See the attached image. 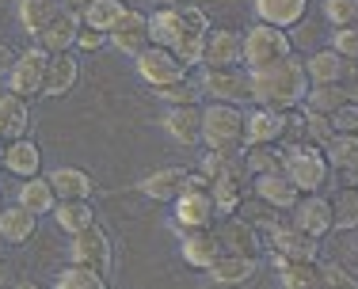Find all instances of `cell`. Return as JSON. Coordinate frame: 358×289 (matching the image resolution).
Segmentation results:
<instances>
[{
  "instance_id": "54",
  "label": "cell",
  "mask_w": 358,
  "mask_h": 289,
  "mask_svg": "<svg viewBox=\"0 0 358 289\" xmlns=\"http://www.w3.org/2000/svg\"><path fill=\"white\" fill-rule=\"evenodd\" d=\"M0 164H4V141H0Z\"/></svg>"
},
{
  "instance_id": "17",
  "label": "cell",
  "mask_w": 358,
  "mask_h": 289,
  "mask_svg": "<svg viewBox=\"0 0 358 289\" xmlns=\"http://www.w3.org/2000/svg\"><path fill=\"white\" fill-rule=\"evenodd\" d=\"M76 27H80V15H73V12H65V8H57V12L38 27L35 46L46 50V54H62V50H73Z\"/></svg>"
},
{
  "instance_id": "7",
  "label": "cell",
  "mask_w": 358,
  "mask_h": 289,
  "mask_svg": "<svg viewBox=\"0 0 358 289\" xmlns=\"http://www.w3.org/2000/svg\"><path fill=\"white\" fill-rule=\"evenodd\" d=\"M69 262L88 267V270H99V274H110V262H115L110 236L99 225H88L84 232H73L69 236Z\"/></svg>"
},
{
  "instance_id": "2",
  "label": "cell",
  "mask_w": 358,
  "mask_h": 289,
  "mask_svg": "<svg viewBox=\"0 0 358 289\" xmlns=\"http://www.w3.org/2000/svg\"><path fill=\"white\" fill-rule=\"evenodd\" d=\"M294 54V38L282 27H271V23H252V31H241V65L248 73L278 65Z\"/></svg>"
},
{
  "instance_id": "11",
  "label": "cell",
  "mask_w": 358,
  "mask_h": 289,
  "mask_svg": "<svg viewBox=\"0 0 358 289\" xmlns=\"http://www.w3.org/2000/svg\"><path fill=\"white\" fill-rule=\"evenodd\" d=\"M286 221L297 228V232L313 236V240H324V236L331 232V202L320 198V194H301V198L289 206Z\"/></svg>"
},
{
  "instance_id": "9",
  "label": "cell",
  "mask_w": 358,
  "mask_h": 289,
  "mask_svg": "<svg viewBox=\"0 0 358 289\" xmlns=\"http://www.w3.org/2000/svg\"><path fill=\"white\" fill-rule=\"evenodd\" d=\"M134 69L149 88H164V84H176L187 76V65L179 61L168 46H145L138 57H134Z\"/></svg>"
},
{
  "instance_id": "35",
  "label": "cell",
  "mask_w": 358,
  "mask_h": 289,
  "mask_svg": "<svg viewBox=\"0 0 358 289\" xmlns=\"http://www.w3.org/2000/svg\"><path fill=\"white\" fill-rule=\"evenodd\" d=\"M324 160H328V168L336 172V168H358V133H331L328 141L320 144Z\"/></svg>"
},
{
  "instance_id": "19",
  "label": "cell",
  "mask_w": 358,
  "mask_h": 289,
  "mask_svg": "<svg viewBox=\"0 0 358 289\" xmlns=\"http://www.w3.org/2000/svg\"><path fill=\"white\" fill-rule=\"evenodd\" d=\"M164 130H168V138H172L176 144H183V149L202 144V107L199 103H191V107H168Z\"/></svg>"
},
{
  "instance_id": "25",
  "label": "cell",
  "mask_w": 358,
  "mask_h": 289,
  "mask_svg": "<svg viewBox=\"0 0 358 289\" xmlns=\"http://www.w3.org/2000/svg\"><path fill=\"white\" fill-rule=\"evenodd\" d=\"M255 270H259V259H255V255H229L225 251L206 274L214 286H244L255 278Z\"/></svg>"
},
{
  "instance_id": "43",
  "label": "cell",
  "mask_w": 358,
  "mask_h": 289,
  "mask_svg": "<svg viewBox=\"0 0 358 289\" xmlns=\"http://www.w3.org/2000/svg\"><path fill=\"white\" fill-rule=\"evenodd\" d=\"M317 274H320V289H358L355 267H347L343 259H336V262H317Z\"/></svg>"
},
{
  "instance_id": "28",
  "label": "cell",
  "mask_w": 358,
  "mask_h": 289,
  "mask_svg": "<svg viewBox=\"0 0 358 289\" xmlns=\"http://www.w3.org/2000/svg\"><path fill=\"white\" fill-rule=\"evenodd\" d=\"M241 156L252 179L255 175H275L286 168V144H244Z\"/></svg>"
},
{
  "instance_id": "21",
  "label": "cell",
  "mask_w": 358,
  "mask_h": 289,
  "mask_svg": "<svg viewBox=\"0 0 358 289\" xmlns=\"http://www.w3.org/2000/svg\"><path fill=\"white\" fill-rule=\"evenodd\" d=\"M255 23H271V27L294 31L309 15V0H255Z\"/></svg>"
},
{
  "instance_id": "22",
  "label": "cell",
  "mask_w": 358,
  "mask_h": 289,
  "mask_svg": "<svg viewBox=\"0 0 358 289\" xmlns=\"http://www.w3.org/2000/svg\"><path fill=\"white\" fill-rule=\"evenodd\" d=\"M244 144H282V110L271 107L248 110L244 114Z\"/></svg>"
},
{
  "instance_id": "15",
  "label": "cell",
  "mask_w": 358,
  "mask_h": 289,
  "mask_svg": "<svg viewBox=\"0 0 358 289\" xmlns=\"http://www.w3.org/2000/svg\"><path fill=\"white\" fill-rule=\"evenodd\" d=\"M107 42L118 50V54L138 57L141 50L149 46V20H145V12H138V8H126L122 20L107 31Z\"/></svg>"
},
{
  "instance_id": "33",
  "label": "cell",
  "mask_w": 358,
  "mask_h": 289,
  "mask_svg": "<svg viewBox=\"0 0 358 289\" xmlns=\"http://www.w3.org/2000/svg\"><path fill=\"white\" fill-rule=\"evenodd\" d=\"M50 217L57 221V228L62 232H84L88 225H96V209H92L88 198H76V202H57L54 209H50Z\"/></svg>"
},
{
  "instance_id": "36",
  "label": "cell",
  "mask_w": 358,
  "mask_h": 289,
  "mask_svg": "<svg viewBox=\"0 0 358 289\" xmlns=\"http://www.w3.org/2000/svg\"><path fill=\"white\" fill-rule=\"evenodd\" d=\"M149 20V46H172L179 35V4H160Z\"/></svg>"
},
{
  "instance_id": "18",
  "label": "cell",
  "mask_w": 358,
  "mask_h": 289,
  "mask_svg": "<svg viewBox=\"0 0 358 289\" xmlns=\"http://www.w3.org/2000/svg\"><path fill=\"white\" fill-rule=\"evenodd\" d=\"M4 172H12L15 179H31V175H42V144L31 138H15L4 141Z\"/></svg>"
},
{
  "instance_id": "51",
  "label": "cell",
  "mask_w": 358,
  "mask_h": 289,
  "mask_svg": "<svg viewBox=\"0 0 358 289\" xmlns=\"http://www.w3.org/2000/svg\"><path fill=\"white\" fill-rule=\"evenodd\" d=\"M8 278H12V274H8V262H4V255H0V289L8 286Z\"/></svg>"
},
{
  "instance_id": "14",
  "label": "cell",
  "mask_w": 358,
  "mask_h": 289,
  "mask_svg": "<svg viewBox=\"0 0 358 289\" xmlns=\"http://www.w3.org/2000/svg\"><path fill=\"white\" fill-rule=\"evenodd\" d=\"M179 255H183L187 267L210 270L221 255H225V248H221L214 228H191V232H179Z\"/></svg>"
},
{
  "instance_id": "5",
  "label": "cell",
  "mask_w": 358,
  "mask_h": 289,
  "mask_svg": "<svg viewBox=\"0 0 358 289\" xmlns=\"http://www.w3.org/2000/svg\"><path fill=\"white\" fill-rule=\"evenodd\" d=\"M172 206H176V228L179 232H191V228H214V221H217L214 198H210V183H206L202 172L199 175L191 172L183 194H179Z\"/></svg>"
},
{
  "instance_id": "34",
  "label": "cell",
  "mask_w": 358,
  "mask_h": 289,
  "mask_svg": "<svg viewBox=\"0 0 358 289\" xmlns=\"http://www.w3.org/2000/svg\"><path fill=\"white\" fill-rule=\"evenodd\" d=\"M355 91L347 88V84H309V91H305V103L309 110H320V114H331L336 107L351 103Z\"/></svg>"
},
{
  "instance_id": "27",
  "label": "cell",
  "mask_w": 358,
  "mask_h": 289,
  "mask_svg": "<svg viewBox=\"0 0 358 289\" xmlns=\"http://www.w3.org/2000/svg\"><path fill=\"white\" fill-rule=\"evenodd\" d=\"M46 179H50V186H54L57 202L92 198V191H96V179H92L84 168H57V172H50Z\"/></svg>"
},
{
  "instance_id": "3",
  "label": "cell",
  "mask_w": 358,
  "mask_h": 289,
  "mask_svg": "<svg viewBox=\"0 0 358 289\" xmlns=\"http://www.w3.org/2000/svg\"><path fill=\"white\" fill-rule=\"evenodd\" d=\"M202 144L214 152L241 149L244 144V110L236 103H214L202 107Z\"/></svg>"
},
{
  "instance_id": "8",
  "label": "cell",
  "mask_w": 358,
  "mask_h": 289,
  "mask_svg": "<svg viewBox=\"0 0 358 289\" xmlns=\"http://www.w3.org/2000/svg\"><path fill=\"white\" fill-rule=\"evenodd\" d=\"M206 31H210V20H206V12H202V8H194V4L179 8V35H176V42L168 50H172L187 69H191V65H199Z\"/></svg>"
},
{
  "instance_id": "1",
  "label": "cell",
  "mask_w": 358,
  "mask_h": 289,
  "mask_svg": "<svg viewBox=\"0 0 358 289\" xmlns=\"http://www.w3.org/2000/svg\"><path fill=\"white\" fill-rule=\"evenodd\" d=\"M305 91H309V76H305L301 57H294V54L278 65H267V69L252 73V99L259 107L294 110L305 103Z\"/></svg>"
},
{
  "instance_id": "56",
  "label": "cell",
  "mask_w": 358,
  "mask_h": 289,
  "mask_svg": "<svg viewBox=\"0 0 358 289\" xmlns=\"http://www.w3.org/2000/svg\"><path fill=\"white\" fill-rule=\"evenodd\" d=\"M0 206H4V202H0Z\"/></svg>"
},
{
  "instance_id": "46",
  "label": "cell",
  "mask_w": 358,
  "mask_h": 289,
  "mask_svg": "<svg viewBox=\"0 0 358 289\" xmlns=\"http://www.w3.org/2000/svg\"><path fill=\"white\" fill-rule=\"evenodd\" d=\"M301 114H305V144H324V141L331 138L328 114H320V110H309V107H301Z\"/></svg>"
},
{
  "instance_id": "6",
  "label": "cell",
  "mask_w": 358,
  "mask_h": 289,
  "mask_svg": "<svg viewBox=\"0 0 358 289\" xmlns=\"http://www.w3.org/2000/svg\"><path fill=\"white\" fill-rule=\"evenodd\" d=\"M199 91L214 103H248L252 99V73L244 65H221V69H202Z\"/></svg>"
},
{
  "instance_id": "50",
  "label": "cell",
  "mask_w": 358,
  "mask_h": 289,
  "mask_svg": "<svg viewBox=\"0 0 358 289\" xmlns=\"http://www.w3.org/2000/svg\"><path fill=\"white\" fill-rule=\"evenodd\" d=\"M57 4H62V8H65V12H73V15H80V12H84V8H88V4H92V0H57Z\"/></svg>"
},
{
  "instance_id": "30",
  "label": "cell",
  "mask_w": 358,
  "mask_h": 289,
  "mask_svg": "<svg viewBox=\"0 0 358 289\" xmlns=\"http://www.w3.org/2000/svg\"><path fill=\"white\" fill-rule=\"evenodd\" d=\"M217 240L229 255H255V248H259V228L248 225L244 217H229L225 228L217 232Z\"/></svg>"
},
{
  "instance_id": "39",
  "label": "cell",
  "mask_w": 358,
  "mask_h": 289,
  "mask_svg": "<svg viewBox=\"0 0 358 289\" xmlns=\"http://www.w3.org/2000/svg\"><path fill=\"white\" fill-rule=\"evenodd\" d=\"M57 8H62L57 0H15V15H20V27L27 31V35H38V27L57 12Z\"/></svg>"
},
{
  "instance_id": "40",
  "label": "cell",
  "mask_w": 358,
  "mask_h": 289,
  "mask_svg": "<svg viewBox=\"0 0 358 289\" xmlns=\"http://www.w3.org/2000/svg\"><path fill=\"white\" fill-rule=\"evenodd\" d=\"M54 289H110L107 286V274H99V270H88V267H76V262H69V267L57 274Z\"/></svg>"
},
{
  "instance_id": "41",
  "label": "cell",
  "mask_w": 358,
  "mask_h": 289,
  "mask_svg": "<svg viewBox=\"0 0 358 289\" xmlns=\"http://www.w3.org/2000/svg\"><path fill=\"white\" fill-rule=\"evenodd\" d=\"M152 96H157L160 103H168V107L202 103V91H199V84H194L191 76H183V80H176V84H164V88H152Z\"/></svg>"
},
{
  "instance_id": "32",
  "label": "cell",
  "mask_w": 358,
  "mask_h": 289,
  "mask_svg": "<svg viewBox=\"0 0 358 289\" xmlns=\"http://www.w3.org/2000/svg\"><path fill=\"white\" fill-rule=\"evenodd\" d=\"M210 198H214V209L225 217H236L241 202L248 198V179H233V175H221V179H210Z\"/></svg>"
},
{
  "instance_id": "10",
  "label": "cell",
  "mask_w": 358,
  "mask_h": 289,
  "mask_svg": "<svg viewBox=\"0 0 358 289\" xmlns=\"http://www.w3.org/2000/svg\"><path fill=\"white\" fill-rule=\"evenodd\" d=\"M267 236H271V251L282 255L286 262H317L320 259V240L297 232L289 221H275L267 228Z\"/></svg>"
},
{
  "instance_id": "44",
  "label": "cell",
  "mask_w": 358,
  "mask_h": 289,
  "mask_svg": "<svg viewBox=\"0 0 358 289\" xmlns=\"http://www.w3.org/2000/svg\"><path fill=\"white\" fill-rule=\"evenodd\" d=\"M324 20L331 27H355L358 23V0H324Z\"/></svg>"
},
{
  "instance_id": "31",
  "label": "cell",
  "mask_w": 358,
  "mask_h": 289,
  "mask_svg": "<svg viewBox=\"0 0 358 289\" xmlns=\"http://www.w3.org/2000/svg\"><path fill=\"white\" fill-rule=\"evenodd\" d=\"M15 206H23L35 217H50V209L57 206V194H54V186H50L46 175H31V179H23L20 202H15Z\"/></svg>"
},
{
  "instance_id": "53",
  "label": "cell",
  "mask_w": 358,
  "mask_h": 289,
  "mask_svg": "<svg viewBox=\"0 0 358 289\" xmlns=\"http://www.w3.org/2000/svg\"><path fill=\"white\" fill-rule=\"evenodd\" d=\"M160 4H183V0H160Z\"/></svg>"
},
{
  "instance_id": "48",
  "label": "cell",
  "mask_w": 358,
  "mask_h": 289,
  "mask_svg": "<svg viewBox=\"0 0 358 289\" xmlns=\"http://www.w3.org/2000/svg\"><path fill=\"white\" fill-rule=\"evenodd\" d=\"M103 42H107L103 31L84 27V23H80V27H76V42H73V46H76V50H88V54H92V50H103Z\"/></svg>"
},
{
  "instance_id": "37",
  "label": "cell",
  "mask_w": 358,
  "mask_h": 289,
  "mask_svg": "<svg viewBox=\"0 0 358 289\" xmlns=\"http://www.w3.org/2000/svg\"><path fill=\"white\" fill-rule=\"evenodd\" d=\"M126 8H130L126 0H92V4L80 12V23H84V27H96V31H103V35H107V31L115 27L118 20H122Z\"/></svg>"
},
{
  "instance_id": "52",
  "label": "cell",
  "mask_w": 358,
  "mask_h": 289,
  "mask_svg": "<svg viewBox=\"0 0 358 289\" xmlns=\"http://www.w3.org/2000/svg\"><path fill=\"white\" fill-rule=\"evenodd\" d=\"M15 289H42V286H38V282H20Z\"/></svg>"
},
{
  "instance_id": "13",
  "label": "cell",
  "mask_w": 358,
  "mask_h": 289,
  "mask_svg": "<svg viewBox=\"0 0 358 289\" xmlns=\"http://www.w3.org/2000/svg\"><path fill=\"white\" fill-rule=\"evenodd\" d=\"M80 80V61H76L73 50H62V54H46V69H42V88L38 96L57 99V96H69Z\"/></svg>"
},
{
  "instance_id": "29",
  "label": "cell",
  "mask_w": 358,
  "mask_h": 289,
  "mask_svg": "<svg viewBox=\"0 0 358 289\" xmlns=\"http://www.w3.org/2000/svg\"><path fill=\"white\" fill-rule=\"evenodd\" d=\"M38 228V217L27 214L23 206H0V240L4 244H27Z\"/></svg>"
},
{
  "instance_id": "47",
  "label": "cell",
  "mask_w": 358,
  "mask_h": 289,
  "mask_svg": "<svg viewBox=\"0 0 358 289\" xmlns=\"http://www.w3.org/2000/svg\"><path fill=\"white\" fill-rule=\"evenodd\" d=\"M328 122H331V133H358V103L351 99V103L336 107L328 114Z\"/></svg>"
},
{
  "instance_id": "20",
  "label": "cell",
  "mask_w": 358,
  "mask_h": 289,
  "mask_svg": "<svg viewBox=\"0 0 358 289\" xmlns=\"http://www.w3.org/2000/svg\"><path fill=\"white\" fill-rule=\"evenodd\" d=\"M301 65L309 84H347V76H355V61H343L331 50H313Z\"/></svg>"
},
{
  "instance_id": "12",
  "label": "cell",
  "mask_w": 358,
  "mask_h": 289,
  "mask_svg": "<svg viewBox=\"0 0 358 289\" xmlns=\"http://www.w3.org/2000/svg\"><path fill=\"white\" fill-rule=\"evenodd\" d=\"M42 69H46V50L31 46V50H23V54H15L12 69L4 73L8 76V91H12V96H23V99L38 96Z\"/></svg>"
},
{
  "instance_id": "26",
  "label": "cell",
  "mask_w": 358,
  "mask_h": 289,
  "mask_svg": "<svg viewBox=\"0 0 358 289\" xmlns=\"http://www.w3.org/2000/svg\"><path fill=\"white\" fill-rule=\"evenodd\" d=\"M31 130V107L23 96H0V141H15V138H27Z\"/></svg>"
},
{
  "instance_id": "55",
  "label": "cell",
  "mask_w": 358,
  "mask_h": 289,
  "mask_svg": "<svg viewBox=\"0 0 358 289\" xmlns=\"http://www.w3.org/2000/svg\"><path fill=\"white\" fill-rule=\"evenodd\" d=\"M0 255H4V240H0Z\"/></svg>"
},
{
  "instance_id": "45",
  "label": "cell",
  "mask_w": 358,
  "mask_h": 289,
  "mask_svg": "<svg viewBox=\"0 0 358 289\" xmlns=\"http://www.w3.org/2000/svg\"><path fill=\"white\" fill-rule=\"evenodd\" d=\"M331 54H339L343 61H358V31L355 27H331Z\"/></svg>"
},
{
  "instance_id": "42",
  "label": "cell",
  "mask_w": 358,
  "mask_h": 289,
  "mask_svg": "<svg viewBox=\"0 0 358 289\" xmlns=\"http://www.w3.org/2000/svg\"><path fill=\"white\" fill-rule=\"evenodd\" d=\"M317 262H286V267L278 270V282H282V289H320Z\"/></svg>"
},
{
  "instance_id": "16",
  "label": "cell",
  "mask_w": 358,
  "mask_h": 289,
  "mask_svg": "<svg viewBox=\"0 0 358 289\" xmlns=\"http://www.w3.org/2000/svg\"><path fill=\"white\" fill-rule=\"evenodd\" d=\"M202 69H221V65H241V31L233 27H210L202 38Z\"/></svg>"
},
{
  "instance_id": "24",
  "label": "cell",
  "mask_w": 358,
  "mask_h": 289,
  "mask_svg": "<svg viewBox=\"0 0 358 289\" xmlns=\"http://www.w3.org/2000/svg\"><path fill=\"white\" fill-rule=\"evenodd\" d=\"M187 179H191V172L187 168H160V172H152V175H145L141 179V194L145 198H152V202H176L179 194H183V186Z\"/></svg>"
},
{
  "instance_id": "23",
  "label": "cell",
  "mask_w": 358,
  "mask_h": 289,
  "mask_svg": "<svg viewBox=\"0 0 358 289\" xmlns=\"http://www.w3.org/2000/svg\"><path fill=\"white\" fill-rule=\"evenodd\" d=\"M255 198H259L263 206H271L275 214H289V206L301 198V191H297L282 172H275V175H255Z\"/></svg>"
},
{
  "instance_id": "49",
  "label": "cell",
  "mask_w": 358,
  "mask_h": 289,
  "mask_svg": "<svg viewBox=\"0 0 358 289\" xmlns=\"http://www.w3.org/2000/svg\"><path fill=\"white\" fill-rule=\"evenodd\" d=\"M12 61H15V54H12V46H4V42H0V76H4L8 69H12Z\"/></svg>"
},
{
  "instance_id": "38",
  "label": "cell",
  "mask_w": 358,
  "mask_h": 289,
  "mask_svg": "<svg viewBox=\"0 0 358 289\" xmlns=\"http://www.w3.org/2000/svg\"><path fill=\"white\" fill-rule=\"evenodd\" d=\"M358 228V191L343 186L331 198V232H355Z\"/></svg>"
},
{
  "instance_id": "4",
  "label": "cell",
  "mask_w": 358,
  "mask_h": 289,
  "mask_svg": "<svg viewBox=\"0 0 358 289\" xmlns=\"http://www.w3.org/2000/svg\"><path fill=\"white\" fill-rule=\"evenodd\" d=\"M282 175L301 194H320L331 179V168L324 160L320 144H286V168Z\"/></svg>"
}]
</instances>
